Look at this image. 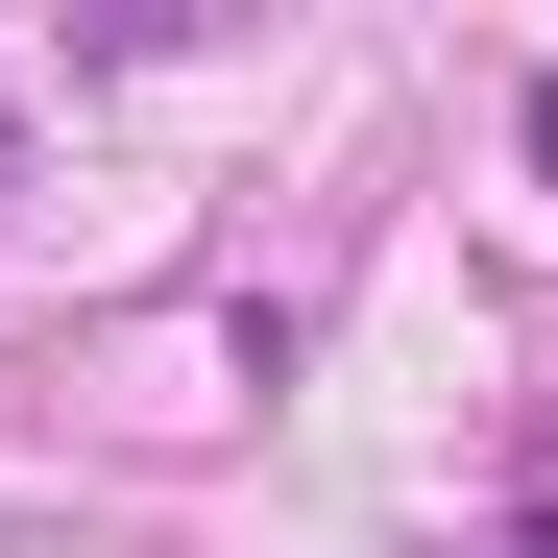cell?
<instances>
[{
  "label": "cell",
  "instance_id": "1",
  "mask_svg": "<svg viewBox=\"0 0 558 558\" xmlns=\"http://www.w3.org/2000/svg\"><path fill=\"white\" fill-rule=\"evenodd\" d=\"M534 195H558V73H534Z\"/></svg>",
  "mask_w": 558,
  "mask_h": 558
},
{
  "label": "cell",
  "instance_id": "2",
  "mask_svg": "<svg viewBox=\"0 0 558 558\" xmlns=\"http://www.w3.org/2000/svg\"><path fill=\"white\" fill-rule=\"evenodd\" d=\"M510 558H558V510H534V534H510Z\"/></svg>",
  "mask_w": 558,
  "mask_h": 558
},
{
  "label": "cell",
  "instance_id": "3",
  "mask_svg": "<svg viewBox=\"0 0 558 558\" xmlns=\"http://www.w3.org/2000/svg\"><path fill=\"white\" fill-rule=\"evenodd\" d=\"M0 146H25V122H0Z\"/></svg>",
  "mask_w": 558,
  "mask_h": 558
}]
</instances>
